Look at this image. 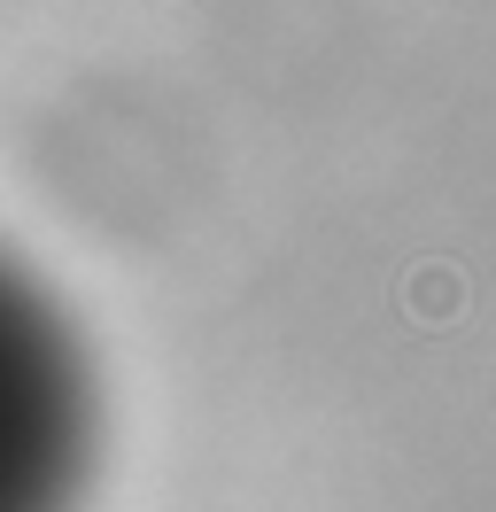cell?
Segmentation results:
<instances>
[{"instance_id": "obj_1", "label": "cell", "mask_w": 496, "mask_h": 512, "mask_svg": "<svg viewBox=\"0 0 496 512\" xmlns=\"http://www.w3.org/2000/svg\"><path fill=\"white\" fill-rule=\"evenodd\" d=\"M458 311H465V280L450 272V264H419V272H411V319L450 326Z\"/></svg>"}]
</instances>
